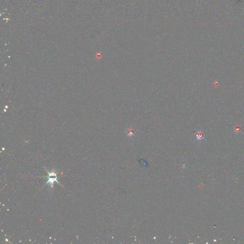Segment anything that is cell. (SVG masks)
Returning <instances> with one entry per match:
<instances>
[{"label":"cell","instance_id":"obj_1","mask_svg":"<svg viewBox=\"0 0 244 244\" xmlns=\"http://www.w3.org/2000/svg\"><path fill=\"white\" fill-rule=\"evenodd\" d=\"M48 173L49 174V176L48 177H46V178H47V177L49 178V180H48V182H47L46 184H49V183L53 184L54 181H56L58 183V184H60L57 180V175H56V174H55L54 172H52L51 173H50L49 172H48Z\"/></svg>","mask_w":244,"mask_h":244},{"label":"cell","instance_id":"obj_2","mask_svg":"<svg viewBox=\"0 0 244 244\" xmlns=\"http://www.w3.org/2000/svg\"><path fill=\"white\" fill-rule=\"evenodd\" d=\"M196 136H197V140L198 142H201L203 140H205L204 134L201 131H199L197 132Z\"/></svg>","mask_w":244,"mask_h":244},{"label":"cell","instance_id":"obj_3","mask_svg":"<svg viewBox=\"0 0 244 244\" xmlns=\"http://www.w3.org/2000/svg\"><path fill=\"white\" fill-rule=\"evenodd\" d=\"M134 131H133L132 129H129L128 130V132H127V136H132L133 135H134Z\"/></svg>","mask_w":244,"mask_h":244}]
</instances>
